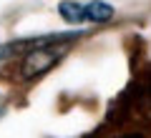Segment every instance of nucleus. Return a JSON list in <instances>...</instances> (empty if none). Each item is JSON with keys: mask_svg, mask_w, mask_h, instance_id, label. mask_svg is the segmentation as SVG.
<instances>
[{"mask_svg": "<svg viewBox=\"0 0 151 138\" xmlns=\"http://www.w3.org/2000/svg\"><path fill=\"white\" fill-rule=\"evenodd\" d=\"M124 138H141V136H124Z\"/></svg>", "mask_w": 151, "mask_h": 138, "instance_id": "3", "label": "nucleus"}, {"mask_svg": "<svg viewBox=\"0 0 151 138\" xmlns=\"http://www.w3.org/2000/svg\"><path fill=\"white\" fill-rule=\"evenodd\" d=\"M3 53H5V48H0V55H3Z\"/></svg>", "mask_w": 151, "mask_h": 138, "instance_id": "4", "label": "nucleus"}, {"mask_svg": "<svg viewBox=\"0 0 151 138\" xmlns=\"http://www.w3.org/2000/svg\"><path fill=\"white\" fill-rule=\"evenodd\" d=\"M58 13L68 23H106L113 18V8L103 0H93L86 5L73 3V0H63L58 5Z\"/></svg>", "mask_w": 151, "mask_h": 138, "instance_id": "1", "label": "nucleus"}, {"mask_svg": "<svg viewBox=\"0 0 151 138\" xmlns=\"http://www.w3.org/2000/svg\"><path fill=\"white\" fill-rule=\"evenodd\" d=\"M55 43H60V40H55ZM55 43H30V45H23V48H30L25 60H23V75L25 78L43 75L45 70H50L60 60V50L53 48Z\"/></svg>", "mask_w": 151, "mask_h": 138, "instance_id": "2", "label": "nucleus"}]
</instances>
